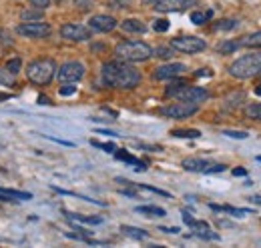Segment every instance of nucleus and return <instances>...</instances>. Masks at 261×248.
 Masks as SVG:
<instances>
[{"label": "nucleus", "mask_w": 261, "mask_h": 248, "mask_svg": "<svg viewBox=\"0 0 261 248\" xmlns=\"http://www.w3.org/2000/svg\"><path fill=\"white\" fill-rule=\"evenodd\" d=\"M111 2H113L117 8H125V6H129L133 0H111Z\"/></svg>", "instance_id": "38"}, {"label": "nucleus", "mask_w": 261, "mask_h": 248, "mask_svg": "<svg viewBox=\"0 0 261 248\" xmlns=\"http://www.w3.org/2000/svg\"><path fill=\"white\" fill-rule=\"evenodd\" d=\"M155 2H157V0H143V4H145V6H151V8L155 6Z\"/></svg>", "instance_id": "47"}, {"label": "nucleus", "mask_w": 261, "mask_h": 248, "mask_svg": "<svg viewBox=\"0 0 261 248\" xmlns=\"http://www.w3.org/2000/svg\"><path fill=\"white\" fill-rule=\"evenodd\" d=\"M137 212L145 216H167L165 208H159V206H137Z\"/></svg>", "instance_id": "19"}, {"label": "nucleus", "mask_w": 261, "mask_h": 248, "mask_svg": "<svg viewBox=\"0 0 261 248\" xmlns=\"http://www.w3.org/2000/svg\"><path fill=\"white\" fill-rule=\"evenodd\" d=\"M255 94H257V96H261V84H257V86H255Z\"/></svg>", "instance_id": "50"}, {"label": "nucleus", "mask_w": 261, "mask_h": 248, "mask_svg": "<svg viewBox=\"0 0 261 248\" xmlns=\"http://www.w3.org/2000/svg\"><path fill=\"white\" fill-rule=\"evenodd\" d=\"M115 56L125 62H143L153 56V48L141 40H125L115 46Z\"/></svg>", "instance_id": "2"}, {"label": "nucleus", "mask_w": 261, "mask_h": 248, "mask_svg": "<svg viewBox=\"0 0 261 248\" xmlns=\"http://www.w3.org/2000/svg\"><path fill=\"white\" fill-rule=\"evenodd\" d=\"M121 230H123L127 236H130V238H137V240H143V238H147V236H149L145 230L135 228V226H121Z\"/></svg>", "instance_id": "20"}, {"label": "nucleus", "mask_w": 261, "mask_h": 248, "mask_svg": "<svg viewBox=\"0 0 261 248\" xmlns=\"http://www.w3.org/2000/svg\"><path fill=\"white\" fill-rule=\"evenodd\" d=\"M61 36L66 40H72V42H83V40H89L91 38V28L83 26V24H72L68 22L61 28Z\"/></svg>", "instance_id": "10"}, {"label": "nucleus", "mask_w": 261, "mask_h": 248, "mask_svg": "<svg viewBox=\"0 0 261 248\" xmlns=\"http://www.w3.org/2000/svg\"><path fill=\"white\" fill-rule=\"evenodd\" d=\"M121 28L125 32H137V34H143V32L147 30L145 22L139 20V18H127V20H123L121 22Z\"/></svg>", "instance_id": "16"}, {"label": "nucleus", "mask_w": 261, "mask_h": 248, "mask_svg": "<svg viewBox=\"0 0 261 248\" xmlns=\"http://www.w3.org/2000/svg\"><path fill=\"white\" fill-rule=\"evenodd\" d=\"M22 20L24 22H29V20H40L42 18V10L40 8H34L33 6V10H22Z\"/></svg>", "instance_id": "24"}, {"label": "nucleus", "mask_w": 261, "mask_h": 248, "mask_svg": "<svg viewBox=\"0 0 261 248\" xmlns=\"http://www.w3.org/2000/svg\"><path fill=\"white\" fill-rule=\"evenodd\" d=\"M213 72L209 70V68H201V70H197L195 72V76H211Z\"/></svg>", "instance_id": "41"}, {"label": "nucleus", "mask_w": 261, "mask_h": 248, "mask_svg": "<svg viewBox=\"0 0 261 248\" xmlns=\"http://www.w3.org/2000/svg\"><path fill=\"white\" fill-rule=\"evenodd\" d=\"M171 96H175L177 100H183V102H195L197 104L201 100H207L209 92L205 88H201V86H189V84H185V86L177 88Z\"/></svg>", "instance_id": "7"}, {"label": "nucleus", "mask_w": 261, "mask_h": 248, "mask_svg": "<svg viewBox=\"0 0 261 248\" xmlns=\"http://www.w3.org/2000/svg\"><path fill=\"white\" fill-rule=\"evenodd\" d=\"M155 56H159V58H165V60H167V58H171V56H173V50H171V48H167V46H159V48L155 50Z\"/></svg>", "instance_id": "31"}, {"label": "nucleus", "mask_w": 261, "mask_h": 248, "mask_svg": "<svg viewBox=\"0 0 261 248\" xmlns=\"http://www.w3.org/2000/svg\"><path fill=\"white\" fill-rule=\"evenodd\" d=\"M61 82H79L85 76V66L81 62H65L57 72Z\"/></svg>", "instance_id": "8"}, {"label": "nucleus", "mask_w": 261, "mask_h": 248, "mask_svg": "<svg viewBox=\"0 0 261 248\" xmlns=\"http://www.w3.org/2000/svg\"><path fill=\"white\" fill-rule=\"evenodd\" d=\"M16 32L20 34V36H27V38H46L48 34H50V26L46 24V22H38V20H34V22H27V24H20Z\"/></svg>", "instance_id": "9"}, {"label": "nucleus", "mask_w": 261, "mask_h": 248, "mask_svg": "<svg viewBox=\"0 0 261 248\" xmlns=\"http://www.w3.org/2000/svg\"><path fill=\"white\" fill-rule=\"evenodd\" d=\"M74 6L79 10H91L93 8V0H74Z\"/></svg>", "instance_id": "34"}, {"label": "nucleus", "mask_w": 261, "mask_h": 248, "mask_svg": "<svg viewBox=\"0 0 261 248\" xmlns=\"http://www.w3.org/2000/svg\"><path fill=\"white\" fill-rule=\"evenodd\" d=\"M38 102H40V104H50V100H48L46 96H38Z\"/></svg>", "instance_id": "46"}, {"label": "nucleus", "mask_w": 261, "mask_h": 248, "mask_svg": "<svg viewBox=\"0 0 261 248\" xmlns=\"http://www.w3.org/2000/svg\"><path fill=\"white\" fill-rule=\"evenodd\" d=\"M195 4L197 0H157L153 8L157 12H179V10H185Z\"/></svg>", "instance_id": "12"}, {"label": "nucleus", "mask_w": 261, "mask_h": 248, "mask_svg": "<svg viewBox=\"0 0 261 248\" xmlns=\"http://www.w3.org/2000/svg\"><path fill=\"white\" fill-rule=\"evenodd\" d=\"M211 164H213V162H209V160H205V158H185V160L181 162V166H183L185 170H189V172H205V174H207V170H209Z\"/></svg>", "instance_id": "14"}, {"label": "nucleus", "mask_w": 261, "mask_h": 248, "mask_svg": "<svg viewBox=\"0 0 261 248\" xmlns=\"http://www.w3.org/2000/svg\"><path fill=\"white\" fill-rule=\"evenodd\" d=\"M68 218H72V220H81V222H85V224H100V222H102V218H98V216H81V214H68Z\"/></svg>", "instance_id": "28"}, {"label": "nucleus", "mask_w": 261, "mask_h": 248, "mask_svg": "<svg viewBox=\"0 0 261 248\" xmlns=\"http://www.w3.org/2000/svg\"><path fill=\"white\" fill-rule=\"evenodd\" d=\"M257 160H259V162H261V156H257Z\"/></svg>", "instance_id": "51"}, {"label": "nucleus", "mask_w": 261, "mask_h": 248, "mask_svg": "<svg viewBox=\"0 0 261 248\" xmlns=\"http://www.w3.org/2000/svg\"><path fill=\"white\" fill-rule=\"evenodd\" d=\"M211 16H213L211 10H207V12H193V14H191V22H193V24H203V22H207Z\"/></svg>", "instance_id": "26"}, {"label": "nucleus", "mask_w": 261, "mask_h": 248, "mask_svg": "<svg viewBox=\"0 0 261 248\" xmlns=\"http://www.w3.org/2000/svg\"><path fill=\"white\" fill-rule=\"evenodd\" d=\"M0 42H2V44H12V38H10V34H6L4 30H0Z\"/></svg>", "instance_id": "37"}, {"label": "nucleus", "mask_w": 261, "mask_h": 248, "mask_svg": "<svg viewBox=\"0 0 261 248\" xmlns=\"http://www.w3.org/2000/svg\"><path fill=\"white\" fill-rule=\"evenodd\" d=\"M237 44L239 46H245V48H261V30L243 36L241 40H237Z\"/></svg>", "instance_id": "17"}, {"label": "nucleus", "mask_w": 261, "mask_h": 248, "mask_svg": "<svg viewBox=\"0 0 261 248\" xmlns=\"http://www.w3.org/2000/svg\"><path fill=\"white\" fill-rule=\"evenodd\" d=\"M171 134H173V136H177V138H199V136H201V132L195 130V128H187V130H173Z\"/></svg>", "instance_id": "22"}, {"label": "nucleus", "mask_w": 261, "mask_h": 248, "mask_svg": "<svg viewBox=\"0 0 261 248\" xmlns=\"http://www.w3.org/2000/svg\"><path fill=\"white\" fill-rule=\"evenodd\" d=\"M153 28H155L157 32H167L169 30V20H165V18L155 20V22H153Z\"/></svg>", "instance_id": "32"}, {"label": "nucleus", "mask_w": 261, "mask_h": 248, "mask_svg": "<svg viewBox=\"0 0 261 248\" xmlns=\"http://www.w3.org/2000/svg\"><path fill=\"white\" fill-rule=\"evenodd\" d=\"M237 48H239L237 40H227V42H221V44L217 46V52H221V54H229V52H235Z\"/></svg>", "instance_id": "25"}, {"label": "nucleus", "mask_w": 261, "mask_h": 248, "mask_svg": "<svg viewBox=\"0 0 261 248\" xmlns=\"http://www.w3.org/2000/svg\"><path fill=\"white\" fill-rule=\"evenodd\" d=\"M183 220H185V224H187V226H193V222H195V218L191 216L189 212H183Z\"/></svg>", "instance_id": "39"}, {"label": "nucleus", "mask_w": 261, "mask_h": 248, "mask_svg": "<svg viewBox=\"0 0 261 248\" xmlns=\"http://www.w3.org/2000/svg\"><path fill=\"white\" fill-rule=\"evenodd\" d=\"M197 110H199V106H197L195 102H175V104H169V106H163V108H159V114L161 116H167V118H177V120H181V118H189V116H193Z\"/></svg>", "instance_id": "6"}, {"label": "nucleus", "mask_w": 261, "mask_h": 248, "mask_svg": "<svg viewBox=\"0 0 261 248\" xmlns=\"http://www.w3.org/2000/svg\"><path fill=\"white\" fill-rule=\"evenodd\" d=\"M121 194H125V196H130V198H137V194H135L133 190H121Z\"/></svg>", "instance_id": "45"}, {"label": "nucleus", "mask_w": 261, "mask_h": 248, "mask_svg": "<svg viewBox=\"0 0 261 248\" xmlns=\"http://www.w3.org/2000/svg\"><path fill=\"white\" fill-rule=\"evenodd\" d=\"M237 20H231V18H227V20H219V22H215L213 24V30H233V28H237Z\"/></svg>", "instance_id": "23"}, {"label": "nucleus", "mask_w": 261, "mask_h": 248, "mask_svg": "<svg viewBox=\"0 0 261 248\" xmlns=\"http://www.w3.org/2000/svg\"><path fill=\"white\" fill-rule=\"evenodd\" d=\"M33 194L31 192H22V190H12V188H0V200H31Z\"/></svg>", "instance_id": "15"}, {"label": "nucleus", "mask_w": 261, "mask_h": 248, "mask_svg": "<svg viewBox=\"0 0 261 248\" xmlns=\"http://www.w3.org/2000/svg\"><path fill=\"white\" fill-rule=\"evenodd\" d=\"M102 80L113 88H135L141 82V72L125 60H113L102 64Z\"/></svg>", "instance_id": "1"}, {"label": "nucleus", "mask_w": 261, "mask_h": 248, "mask_svg": "<svg viewBox=\"0 0 261 248\" xmlns=\"http://www.w3.org/2000/svg\"><path fill=\"white\" fill-rule=\"evenodd\" d=\"M115 156L119 158V160H125V162H129V164H135V168L141 172V170H145L147 166L139 160V158H135L133 154H129V152H125V150H115Z\"/></svg>", "instance_id": "18"}, {"label": "nucleus", "mask_w": 261, "mask_h": 248, "mask_svg": "<svg viewBox=\"0 0 261 248\" xmlns=\"http://www.w3.org/2000/svg\"><path fill=\"white\" fill-rule=\"evenodd\" d=\"M97 134H109V136H119L117 132H111V130H97Z\"/></svg>", "instance_id": "44"}, {"label": "nucleus", "mask_w": 261, "mask_h": 248, "mask_svg": "<svg viewBox=\"0 0 261 248\" xmlns=\"http://www.w3.org/2000/svg\"><path fill=\"white\" fill-rule=\"evenodd\" d=\"M74 92H76V86H72V82H68L66 86H63V88L59 90L61 96H70V94H74Z\"/></svg>", "instance_id": "35"}, {"label": "nucleus", "mask_w": 261, "mask_h": 248, "mask_svg": "<svg viewBox=\"0 0 261 248\" xmlns=\"http://www.w3.org/2000/svg\"><path fill=\"white\" fill-rule=\"evenodd\" d=\"M0 84H4V86H14V74H10L6 68H0Z\"/></svg>", "instance_id": "27"}, {"label": "nucleus", "mask_w": 261, "mask_h": 248, "mask_svg": "<svg viewBox=\"0 0 261 248\" xmlns=\"http://www.w3.org/2000/svg\"><path fill=\"white\" fill-rule=\"evenodd\" d=\"M91 144L97 146V148H102L105 152H115V150H117L113 142H97V140H91Z\"/></svg>", "instance_id": "30"}, {"label": "nucleus", "mask_w": 261, "mask_h": 248, "mask_svg": "<svg viewBox=\"0 0 261 248\" xmlns=\"http://www.w3.org/2000/svg\"><path fill=\"white\" fill-rule=\"evenodd\" d=\"M223 134H225V136H231V138H241V140L249 136L247 132H241V130H223Z\"/></svg>", "instance_id": "33"}, {"label": "nucleus", "mask_w": 261, "mask_h": 248, "mask_svg": "<svg viewBox=\"0 0 261 248\" xmlns=\"http://www.w3.org/2000/svg\"><path fill=\"white\" fill-rule=\"evenodd\" d=\"M251 200H253L255 204H261V194H257V196H251Z\"/></svg>", "instance_id": "48"}, {"label": "nucleus", "mask_w": 261, "mask_h": 248, "mask_svg": "<svg viewBox=\"0 0 261 248\" xmlns=\"http://www.w3.org/2000/svg\"><path fill=\"white\" fill-rule=\"evenodd\" d=\"M31 6L44 10V8H48V6H50V0H31Z\"/></svg>", "instance_id": "36"}, {"label": "nucleus", "mask_w": 261, "mask_h": 248, "mask_svg": "<svg viewBox=\"0 0 261 248\" xmlns=\"http://www.w3.org/2000/svg\"><path fill=\"white\" fill-rule=\"evenodd\" d=\"M55 72H57V62L50 58H38V60L31 62L27 68L29 80L38 86H46L55 78Z\"/></svg>", "instance_id": "3"}, {"label": "nucleus", "mask_w": 261, "mask_h": 248, "mask_svg": "<svg viewBox=\"0 0 261 248\" xmlns=\"http://www.w3.org/2000/svg\"><path fill=\"white\" fill-rule=\"evenodd\" d=\"M115 26H117V20L107 14H97L89 20V28L95 32H111L115 30Z\"/></svg>", "instance_id": "13"}, {"label": "nucleus", "mask_w": 261, "mask_h": 248, "mask_svg": "<svg viewBox=\"0 0 261 248\" xmlns=\"http://www.w3.org/2000/svg\"><path fill=\"white\" fill-rule=\"evenodd\" d=\"M159 230H163V232H169V234H177V232H179V228H177V226H173V228H165V226H161Z\"/></svg>", "instance_id": "42"}, {"label": "nucleus", "mask_w": 261, "mask_h": 248, "mask_svg": "<svg viewBox=\"0 0 261 248\" xmlns=\"http://www.w3.org/2000/svg\"><path fill=\"white\" fill-rule=\"evenodd\" d=\"M10 98V94H6V92H0V100H8Z\"/></svg>", "instance_id": "49"}, {"label": "nucleus", "mask_w": 261, "mask_h": 248, "mask_svg": "<svg viewBox=\"0 0 261 248\" xmlns=\"http://www.w3.org/2000/svg\"><path fill=\"white\" fill-rule=\"evenodd\" d=\"M229 74L235 76V78H253L255 74H261V52H255V54H245L241 58L233 62L229 66Z\"/></svg>", "instance_id": "4"}, {"label": "nucleus", "mask_w": 261, "mask_h": 248, "mask_svg": "<svg viewBox=\"0 0 261 248\" xmlns=\"http://www.w3.org/2000/svg\"><path fill=\"white\" fill-rule=\"evenodd\" d=\"M171 48L185 52V54H197L207 48V42L199 36H177L171 40Z\"/></svg>", "instance_id": "5"}, {"label": "nucleus", "mask_w": 261, "mask_h": 248, "mask_svg": "<svg viewBox=\"0 0 261 248\" xmlns=\"http://www.w3.org/2000/svg\"><path fill=\"white\" fill-rule=\"evenodd\" d=\"M48 140H53V142H57V144H65V146H72V142H68V140H61V138H53V136H46Z\"/></svg>", "instance_id": "40"}, {"label": "nucleus", "mask_w": 261, "mask_h": 248, "mask_svg": "<svg viewBox=\"0 0 261 248\" xmlns=\"http://www.w3.org/2000/svg\"><path fill=\"white\" fill-rule=\"evenodd\" d=\"M245 116L251 118V120H261V102L249 104V106L245 108Z\"/></svg>", "instance_id": "21"}, {"label": "nucleus", "mask_w": 261, "mask_h": 248, "mask_svg": "<svg viewBox=\"0 0 261 248\" xmlns=\"http://www.w3.org/2000/svg\"><path fill=\"white\" fill-rule=\"evenodd\" d=\"M245 174H247L245 168H235V170H233V176H245Z\"/></svg>", "instance_id": "43"}, {"label": "nucleus", "mask_w": 261, "mask_h": 248, "mask_svg": "<svg viewBox=\"0 0 261 248\" xmlns=\"http://www.w3.org/2000/svg\"><path fill=\"white\" fill-rule=\"evenodd\" d=\"M185 70H187L185 64H181V62H171V64H163V66L155 68L153 76H155V80H167V78H177V76L183 74Z\"/></svg>", "instance_id": "11"}, {"label": "nucleus", "mask_w": 261, "mask_h": 248, "mask_svg": "<svg viewBox=\"0 0 261 248\" xmlns=\"http://www.w3.org/2000/svg\"><path fill=\"white\" fill-rule=\"evenodd\" d=\"M20 68H22V60H20V58H12V60L6 62V70H8L10 74H18Z\"/></svg>", "instance_id": "29"}]
</instances>
